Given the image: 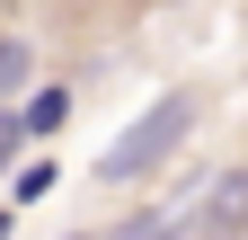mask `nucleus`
I'll return each mask as SVG.
<instances>
[{"mask_svg": "<svg viewBox=\"0 0 248 240\" xmlns=\"http://www.w3.org/2000/svg\"><path fill=\"white\" fill-rule=\"evenodd\" d=\"M9 214H18V205H0V231H9Z\"/></svg>", "mask_w": 248, "mask_h": 240, "instance_id": "obj_8", "label": "nucleus"}, {"mask_svg": "<svg viewBox=\"0 0 248 240\" xmlns=\"http://www.w3.org/2000/svg\"><path fill=\"white\" fill-rule=\"evenodd\" d=\"M0 89H27V45H0Z\"/></svg>", "mask_w": 248, "mask_h": 240, "instance_id": "obj_7", "label": "nucleus"}, {"mask_svg": "<svg viewBox=\"0 0 248 240\" xmlns=\"http://www.w3.org/2000/svg\"><path fill=\"white\" fill-rule=\"evenodd\" d=\"M186 134H195V89H160V98L98 152V178H107V187H133V178L169 169V160L186 152Z\"/></svg>", "mask_w": 248, "mask_h": 240, "instance_id": "obj_1", "label": "nucleus"}, {"mask_svg": "<svg viewBox=\"0 0 248 240\" xmlns=\"http://www.w3.org/2000/svg\"><path fill=\"white\" fill-rule=\"evenodd\" d=\"M53 178H62L53 160H27V169L9 178V205H36V196H53Z\"/></svg>", "mask_w": 248, "mask_h": 240, "instance_id": "obj_5", "label": "nucleus"}, {"mask_svg": "<svg viewBox=\"0 0 248 240\" xmlns=\"http://www.w3.org/2000/svg\"><path fill=\"white\" fill-rule=\"evenodd\" d=\"M71 240H89V231H71Z\"/></svg>", "mask_w": 248, "mask_h": 240, "instance_id": "obj_9", "label": "nucleus"}, {"mask_svg": "<svg viewBox=\"0 0 248 240\" xmlns=\"http://www.w3.org/2000/svg\"><path fill=\"white\" fill-rule=\"evenodd\" d=\"M195 240H248V169H222L195 187Z\"/></svg>", "mask_w": 248, "mask_h": 240, "instance_id": "obj_2", "label": "nucleus"}, {"mask_svg": "<svg viewBox=\"0 0 248 240\" xmlns=\"http://www.w3.org/2000/svg\"><path fill=\"white\" fill-rule=\"evenodd\" d=\"M27 142H36V134H27V116H18V107H0V169H27V160H18Z\"/></svg>", "mask_w": 248, "mask_h": 240, "instance_id": "obj_6", "label": "nucleus"}, {"mask_svg": "<svg viewBox=\"0 0 248 240\" xmlns=\"http://www.w3.org/2000/svg\"><path fill=\"white\" fill-rule=\"evenodd\" d=\"M195 231V205H160V214H124L107 240H186Z\"/></svg>", "mask_w": 248, "mask_h": 240, "instance_id": "obj_3", "label": "nucleus"}, {"mask_svg": "<svg viewBox=\"0 0 248 240\" xmlns=\"http://www.w3.org/2000/svg\"><path fill=\"white\" fill-rule=\"evenodd\" d=\"M18 116H27V134H36V142H53L62 125H71V89H27Z\"/></svg>", "mask_w": 248, "mask_h": 240, "instance_id": "obj_4", "label": "nucleus"}]
</instances>
